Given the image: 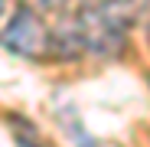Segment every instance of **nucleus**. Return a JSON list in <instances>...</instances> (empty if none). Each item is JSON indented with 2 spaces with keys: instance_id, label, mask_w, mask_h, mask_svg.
I'll return each mask as SVG.
<instances>
[{
  "instance_id": "f03ea898",
  "label": "nucleus",
  "mask_w": 150,
  "mask_h": 147,
  "mask_svg": "<svg viewBox=\"0 0 150 147\" xmlns=\"http://www.w3.org/2000/svg\"><path fill=\"white\" fill-rule=\"evenodd\" d=\"M16 144H20V147H42V144L36 141V134L23 131V128H16Z\"/></svg>"
},
{
  "instance_id": "20e7f679",
  "label": "nucleus",
  "mask_w": 150,
  "mask_h": 147,
  "mask_svg": "<svg viewBox=\"0 0 150 147\" xmlns=\"http://www.w3.org/2000/svg\"><path fill=\"white\" fill-rule=\"evenodd\" d=\"M7 13V0H0V16H4Z\"/></svg>"
},
{
  "instance_id": "f257e3e1",
  "label": "nucleus",
  "mask_w": 150,
  "mask_h": 147,
  "mask_svg": "<svg viewBox=\"0 0 150 147\" xmlns=\"http://www.w3.org/2000/svg\"><path fill=\"white\" fill-rule=\"evenodd\" d=\"M0 46L10 49L13 56L23 59H33V62H46V59H56V43H52V30L39 20L36 10L30 7H20L10 23L0 33Z\"/></svg>"
},
{
  "instance_id": "7ed1b4c3",
  "label": "nucleus",
  "mask_w": 150,
  "mask_h": 147,
  "mask_svg": "<svg viewBox=\"0 0 150 147\" xmlns=\"http://www.w3.org/2000/svg\"><path fill=\"white\" fill-rule=\"evenodd\" d=\"M30 4V10H59L65 0H26Z\"/></svg>"
}]
</instances>
